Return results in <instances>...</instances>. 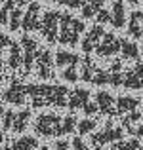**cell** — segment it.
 I'll return each mask as SVG.
<instances>
[{
  "mask_svg": "<svg viewBox=\"0 0 143 150\" xmlns=\"http://www.w3.org/2000/svg\"><path fill=\"white\" fill-rule=\"evenodd\" d=\"M122 88L139 91L143 89V61H136L130 69H124L122 72Z\"/></svg>",
  "mask_w": 143,
  "mask_h": 150,
  "instance_id": "cell-9",
  "label": "cell"
},
{
  "mask_svg": "<svg viewBox=\"0 0 143 150\" xmlns=\"http://www.w3.org/2000/svg\"><path fill=\"white\" fill-rule=\"evenodd\" d=\"M141 51H139V46L132 40H126V38H120V57L122 59H128V61H136L139 59Z\"/></svg>",
  "mask_w": 143,
  "mask_h": 150,
  "instance_id": "cell-21",
  "label": "cell"
},
{
  "mask_svg": "<svg viewBox=\"0 0 143 150\" xmlns=\"http://www.w3.org/2000/svg\"><path fill=\"white\" fill-rule=\"evenodd\" d=\"M2 112H4V110H2V106H0V116H2Z\"/></svg>",
  "mask_w": 143,
  "mask_h": 150,
  "instance_id": "cell-39",
  "label": "cell"
},
{
  "mask_svg": "<svg viewBox=\"0 0 143 150\" xmlns=\"http://www.w3.org/2000/svg\"><path fill=\"white\" fill-rule=\"evenodd\" d=\"M84 2H88V4H90V6L94 8L95 11H99V10H101L103 6H105V0H84Z\"/></svg>",
  "mask_w": 143,
  "mask_h": 150,
  "instance_id": "cell-35",
  "label": "cell"
},
{
  "mask_svg": "<svg viewBox=\"0 0 143 150\" xmlns=\"http://www.w3.org/2000/svg\"><path fill=\"white\" fill-rule=\"evenodd\" d=\"M103 34H105V30H103V25H99V23H95V25H92L88 30L84 33V36H82L80 40V48L84 53H94L95 48L99 46V42H101Z\"/></svg>",
  "mask_w": 143,
  "mask_h": 150,
  "instance_id": "cell-12",
  "label": "cell"
},
{
  "mask_svg": "<svg viewBox=\"0 0 143 150\" xmlns=\"http://www.w3.org/2000/svg\"><path fill=\"white\" fill-rule=\"evenodd\" d=\"M59 17L61 13L55 10H48L44 11V15L40 17V34L46 38L48 44H57V36H59Z\"/></svg>",
  "mask_w": 143,
  "mask_h": 150,
  "instance_id": "cell-6",
  "label": "cell"
},
{
  "mask_svg": "<svg viewBox=\"0 0 143 150\" xmlns=\"http://www.w3.org/2000/svg\"><path fill=\"white\" fill-rule=\"evenodd\" d=\"M61 125L63 118L55 112H42L33 120V129L38 137L51 139V137H61Z\"/></svg>",
  "mask_w": 143,
  "mask_h": 150,
  "instance_id": "cell-3",
  "label": "cell"
},
{
  "mask_svg": "<svg viewBox=\"0 0 143 150\" xmlns=\"http://www.w3.org/2000/svg\"><path fill=\"white\" fill-rule=\"evenodd\" d=\"M141 105V101L134 95H118L117 97V116H124L134 110H137V106Z\"/></svg>",
  "mask_w": 143,
  "mask_h": 150,
  "instance_id": "cell-17",
  "label": "cell"
},
{
  "mask_svg": "<svg viewBox=\"0 0 143 150\" xmlns=\"http://www.w3.org/2000/svg\"><path fill=\"white\" fill-rule=\"evenodd\" d=\"M54 150H71V143L67 139H59L54 143Z\"/></svg>",
  "mask_w": 143,
  "mask_h": 150,
  "instance_id": "cell-34",
  "label": "cell"
},
{
  "mask_svg": "<svg viewBox=\"0 0 143 150\" xmlns=\"http://www.w3.org/2000/svg\"><path fill=\"white\" fill-rule=\"evenodd\" d=\"M118 53H120V38L114 36L113 33H105L99 46L95 48V55L101 59H111Z\"/></svg>",
  "mask_w": 143,
  "mask_h": 150,
  "instance_id": "cell-10",
  "label": "cell"
},
{
  "mask_svg": "<svg viewBox=\"0 0 143 150\" xmlns=\"http://www.w3.org/2000/svg\"><path fill=\"white\" fill-rule=\"evenodd\" d=\"M31 108H23V110H17L14 116V124H11V131L14 133H23L27 127H29V122H31Z\"/></svg>",
  "mask_w": 143,
  "mask_h": 150,
  "instance_id": "cell-20",
  "label": "cell"
},
{
  "mask_svg": "<svg viewBox=\"0 0 143 150\" xmlns=\"http://www.w3.org/2000/svg\"><path fill=\"white\" fill-rule=\"evenodd\" d=\"M4 139H6V137H4V133H2V131H0V144H2V143H4Z\"/></svg>",
  "mask_w": 143,
  "mask_h": 150,
  "instance_id": "cell-37",
  "label": "cell"
},
{
  "mask_svg": "<svg viewBox=\"0 0 143 150\" xmlns=\"http://www.w3.org/2000/svg\"><path fill=\"white\" fill-rule=\"evenodd\" d=\"M86 33V27H84V21L71 13H61L59 17V36H57V44L61 46H77L78 42L82 40Z\"/></svg>",
  "mask_w": 143,
  "mask_h": 150,
  "instance_id": "cell-2",
  "label": "cell"
},
{
  "mask_svg": "<svg viewBox=\"0 0 143 150\" xmlns=\"http://www.w3.org/2000/svg\"><path fill=\"white\" fill-rule=\"evenodd\" d=\"M128 15H126V4L124 0H113L111 4V25L114 29H124Z\"/></svg>",
  "mask_w": 143,
  "mask_h": 150,
  "instance_id": "cell-16",
  "label": "cell"
},
{
  "mask_svg": "<svg viewBox=\"0 0 143 150\" xmlns=\"http://www.w3.org/2000/svg\"><path fill=\"white\" fill-rule=\"evenodd\" d=\"M82 112H84L86 116H94V114H97V112H99V108H97V105H95V101H94V103L90 101L88 105L84 106V110H82Z\"/></svg>",
  "mask_w": 143,
  "mask_h": 150,
  "instance_id": "cell-33",
  "label": "cell"
},
{
  "mask_svg": "<svg viewBox=\"0 0 143 150\" xmlns=\"http://www.w3.org/2000/svg\"><path fill=\"white\" fill-rule=\"evenodd\" d=\"M40 6H38L36 2H31L29 6H27L25 10V15H23V30H27V33H33V30H38L40 29Z\"/></svg>",
  "mask_w": 143,
  "mask_h": 150,
  "instance_id": "cell-14",
  "label": "cell"
},
{
  "mask_svg": "<svg viewBox=\"0 0 143 150\" xmlns=\"http://www.w3.org/2000/svg\"><path fill=\"white\" fill-rule=\"evenodd\" d=\"M25 4H27V0H15V8L11 10V13H10V21H8V25H10V30H17L19 27H21V23H23V15H25V11H23Z\"/></svg>",
  "mask_w": 143,
  "mask_h": 150,
  "instance_id": "cell-23",
  "label": "cell"
},
{
  "mask_svg": "<svg viewBox=\"0 0 143 150\" xmlns=\"http://www.w3.org/2000/svg\"><path fill=\"white\" fill-rule=\"evenodd\" d=\"M126 2H128V4H132V6H136V4H139L141 0H126Z\"/></svg>",
  "mask_w": 143,
  "mask_h": 150,
  "instance_id": "cell-36",
  "label": "cell"
},
{
  "mask_svg": "<svg viewBox=\"0 0 143 150\" xmlns=\"http://www.w3.org/2000/svg\"><path fill=\"white\" fill-rule=\"evenodd\" d=\"M61 6H67L71 8V10H77V8H82V4H84V0H57Z\"/></svg>",
  "mask_w": 143,
  "mask_h": 150,
  "instance_id": "cell-32",
  "label": "cell"
},
{
  "mask_svg": "<svg viewBox=\"0 0 143 150\" xmlns=\"http://www.w3.org/2000/svg\"><path fill=\"white\" fill-rule=\"evenodd\" d=\"M4 101L8 103V105H15V106H21L23 103L27 101V97H29V93H27V86L23 84L21 80H11L10 86L6 88V91L2 93Z\"/></svg>",
  "mask_w": 143,
  "mask_h": 150,
  "instance_id": "cell-11",
  "label": "cell"
},
{
  "mask_svg": "<svg viewBox=\"0 0 143 150\" xmlns=\"http://www.w3.org/2000/svg\"><path fill=\"white\" fill-rule=\"evenodd\" d=\"M0 2H4V0H0Z\"/></svg>",
  "mask_w": 143,
  "mask_h": 150,
  "instance_id": "cell-41",
  "label": "cell"
},
{
  "mask_svg": "<svg viewBox=\"0 0 143 150\" xmlns=\"http://www.w3.org/2000/svg\"><path fill=\"white\" fill-rule=\"evenodd\" d=\"M107 150H141V143L139 139H120L117 143H113Z\"/></svg>",
  "mask_w": 143,
  "mask_h": 150,
  "instance_id": "cell-25",
  "label": "cell"
},
{
  "mask_svg": "<svg viewBox=\"0 0 143 150\" xmlns=\"http://www.w3.org/2000/svg\"><path fill=\"white\" fill-rule=\"evenodd\" d=\"M124 137V127L117 125L113 122H107L97 133H92L90 143H92V150H103L105 144H113Z\"/></svg>",
  "mask_w": 143,
  "mask_h": 150,
  "instance_id": "cell-5",
  "label": "cell"
},
{
  "mask_svg": "<svg viewBox=\"0 0 143 150\" xmlns=\"http://www.w3.org/2000/svg\"><path fill=\"white\" fill-rule=\"evenodd\" d=\"M14 8H15V0H6V4L0 8V25H8L10 13H11Z\"/></svg>",
  "mask_w": 143,
  "mask_h": 150,
  "instance_id": "cell-28",
  "label": "cell"
},
{
  "mask_svg": "<svg viewBox=\"0 0 143 150\" xmlns=\"http://www.w3.org/2000/svg\"><path fill=\"white\" fill-rule=\"evenodd\" d=\"M95 129H97V120H95L94 116H88V118H84V120H78V124H77L78 135H90V133H94Z\"/></svg>",
  "mask_w": 143,
  "mask_h": 150,
  "instance_id": "cell-26",
  "label": "cell"
},
{
  "mask_svg": "<svg viewBox=\"0 0 143 150\" xmlns=\"http://www.w3.org/2000/svg\"><path fill=\"white\" fill-rule=\"evenodd\" d=\"M23 65V50L21 44L17 42H11L10 44V53H8V67L11 70H19Z\"/></svg>",
  "mask_w": 143,
  "mask_h": 150,
  "instance_id": "cell-22",
  "label": "cell"
},
{
  "mask_svg": "<svg viewBox=\"0 0 143 150\" xmlns=\"http://www.w3.org/2000/svg\"><path fill=\"white\" fill-rule=\"evenodd\" d=\"M14 116H15V110H11V108H8V110L2 112V127H4V131H11Z\"/></svg>",
  "mask_w": 143,
  "mask_h": 150,
  "instance_id": "cell-29",
  "label": "cell"
},
{
  "mask_svg": "<svg viewBox=\"0 0 143 150\" xmlns=\"http://www.w3.org/2000/svg\"><path fill=\"white\" fill-rule=\"evenodd\" d=\"M141 2H143V0H141Z\"/></svg>",
  "mask_w": 143,
  "mask_h": 150,
  "instance_id": "cell-42",
  "label": "cell"
},
{
  "mask_svg": "<svg viewBox=\"0 0 143 150\" xmlns=\"http://www.w3.org/2000/svg\"><path fill=\"white\" fill-rule=\"evenodd\" d=\"M97 23L99 25H105V23H111V11L109 10H105V8H101V10L97 11Z\"/></svg>",
  "mask_w": 143,
  "mask_h": 150,
  "instance_id": "cell-31",
  "label": "cell"
},
{
  "mask_svg": "<svg viewBox=\"0 0 143 150\" xmlns=\"http://www.w3.org/2000/svg\"><path fill=\"white\" fill-rule=\"evenodd\" d=\"M54 61H55V67L59 69H65V67H71V65H78L80 63V57H78L74 51L71 50H57L54 55Z\"/></svg>",
  "mask_w": 143,
  "mask_h": 150,
  "instance_id": "cell-19",
  "label": "cell"
},
{
  "mask_svg": "<svg viewBox=\"0 0 143 150\" xmlns=\"http://www.w3.org/2000/svg\"><path fill=\"white\" fill-rule=\"evenodd\" d=\"M128 34L136 40H143V11H132L128 19Z\"/></svg>",
  "mask_w": 143,
  "mask_h": 150,
  "instance_id": "cell-18",
  "label": "cell"
},
{
  "mask_svg": "<svg viewBox=\"0 0 143 150\" xmlns=\"http://www.w3.org/2000/svg\"><path fill=\"white\" fill-rule=\"evenodd\" d=\"M11 150H36L38 148V139L31 135H23L17 137L15 141H11Z\"/></svg>",
  "mask_w": 143,
  "mask_h": 150,
  "instance_id": "cell-24",
  "label": "cell"
},
{
  "mask_svg": "<svg viewBox=\"0 0 143 150\" xmlns=\"http://www.w3.org/2000/svg\"><path fill=\"white\" fill-rule=\"evenodd\" d=\"M42 2H51V0H42Z\"/></svg>",
  "mask_w": 143,
  "mask_h": 150,
  "instance_id": "cell-40",
  "label": "cell"
},
{
  "mask_svg": "<svg viewBox=\"0 0 143 150\" xmlns=\"http://www.w3.org/2000/svg\"><path fill=\"white\" fill-rule=\"evenodd\" d=\"M80 78L92 86H109V70L99 67L90 55L80 59Z\"/></svg>",
  "mask_w": 143,
  "mask_h": 150,
  "instance_id": "cell-4",
  "label": "cell"
},
{
  "mask_svg": "<svg viewBox=\"0 0 143 150\" xmlns=\"http://www.w3.org/2000/svg\"><path fill=\"white\" fill-rule=\"evenodd\" d=\"M31 105L34 108H44V106H55V108H65L69 103L67 86L59 84H29L27 86Z\"/></svg>",
  "mask_w": 143,
  "mask_h": 150,
  "instance_id": "cell-1",
  "label": "cell"
},
{
  "mask_svg": "<svg viewBox=\"0 0 143 150\" xmlns=\"http://www.w3.org/2000/svg\"><path fill=\"white\" fill-rule=\"evenodd\" d=\"M54 55H51V50L50 48H40L36 55V61H34V72H36L38 78L42 80H50V78L55 76L54 72Z\"/></svg>",
  "mask_w": 143,
  "mask_h": 150,
  "instance_id": "cell-8",
  "label": "cell"
},
{
  "mask_svg": "<svg viewBox=\"0 0 143 150\" xmlns=\"http://www.w3.org/2000/svg\"><path fill=\"white\" fill-rule=\"evenodd\" d=\"M38 150H50V148H48V146H42V148H38Z\"/></svg>",
  "mask_w": 143,
  "mask_h": 150,
  "instance_id": "cell-38",
  "label": "cell"
},
{
  "mask_svg": "<svg viewBox=\"0 0 143 150\" xmlns=\"http://www.w3.org/2000/svg\"><path fill=\"white\" fill-rule=\"evenodd\" d=\"M90 99H92V93H90L88 89L74 88V89H71V93H69V103H67V106H69L71 110H84V106L90 103Z\"/></svg>",
  "mask_w": 143,
  "mask_h": 150,
  "instance_id": "cell-15",
  "label": "cell"
},
{
  "mask_svg": "<svg viewBox=\"0 0 143 150\" xmlns=\"http://www.w3.org/2000/svg\"><path fill=\"white\" fill-rule=\"evenodd\" d=\"M78 65H80V63H78ZM78 65H71V67H65V69H61V72H59L61 80L69 82V84H74V82H78V80H80Z\"/></svg>",
  "mask_w": 143,
  "mask_h": 150,
  "instance_id": "cell-27",
  "label": "cell"
},
{
  "mask_svg": "<svg viewBox=\"0 0 143 150\" xmlns=\"http://www.w3.org/2000/svg\"><path fill=\"white\" fill-rule=\"evenodd\" d=\"M71 150H90V146L82 141V137H73V141H71Z\"/></svg>",
  "mask_w": 143,
  "mask_h": 150,
  "instance_id": "cell-30",
  "label": "cell"
},
{
  "mask_svg": "<svg viewBox=\"0 0 143 150\" xmlns=\"http://www.w3.org/2000/svg\"><path fill=\"white\" fill-rule=\"evenodd\" d=\"M19 44H21V50H23V70H25V74H31L34 69L36 55L40 51V44H38L36 38L29 36V34H25Z\"/></svg>",
  "mask_w": 143,
  "mask_h": 150,
  "instance_id": "cell-7",
  "label": "cell"
},
{
  "mask_svg": "<svg viewBox=\"0 0 143 150\" xmlns=\"http://www.w3.org/2000/svg\"><path fill=\"white\" fill-rule=\"evenodd\" d=\"M95 105H97L99 112L105 114V116H117V97L111 91H95L94 95Z\"/></svg>",
  "mask_w": 143,
  "mask_h": 150,
  "instance_id": "cell-13",
  "label": "cell"
}]
</instances>
